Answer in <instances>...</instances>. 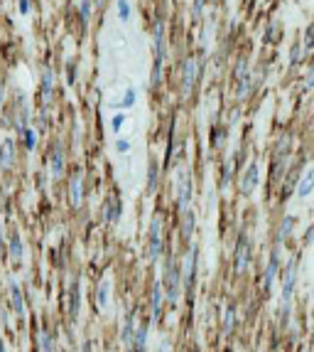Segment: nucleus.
I'll return each instance as SVG.
<instances>
[{"label":"nucleus","mask_w":314,"mask_h":352,"mask_svg":"<svg viewBox=\"0 0 314 352\" xmlns=\"http://www.w3.org/2000/svg\"><path fill=\"white\" fill-rule=\"evenodd\" d=\"M307 62H310V59H307V55H305V45H302V37H300V32H297L295 40H292L290 47H287V74H290V79L297 81L300 71H302V67H305Z\"/></svg>","instance_id":"1"},{"label":"nucleus","mask_w":314,"mask_h":352,"mask_svg":"<svg viewBox=\"0 0 314 352\" xmlns=\"http://www.w3.org/2000/svg\"><path fill=\"white\" fill-rule=\"evenodd\" d=\"M280 271H282V244H272V251L268 256V266L263 271V291L265 293L272 291V283H275Z\"/></svg>","instance_id":"2"},{"label":"nucleus","mask_w":314,"mask_h":352,"mask_svg":"<svg viewBox=\"0 0 314 352\" xmlns=\"http://www.w3.org/2000/svg\"><path fill=\"white\" fill-rule=\"evenodd\" d=\"M251 259H253V246H251V239L246 234L238 236L236 241V251H233V271L236 276H243L251 266Z\"/></svg>","instance_id":"3"},{"label":"nucleus","mask_w":314,"mask_h":352,"mask_svg":"<svg viewBox=\"0 0 314 352\" xmlns=\"http://www.w3.org/2000/svg\"><path fill=\"white\" fill-rule=\"evenodd\" d=\"M201 71H204V62L196 59V57H187L184 64H182V94H191L196 81L201 79Z\"/></svg>","instance_id":"4"},{"label":"nucleus","mask_w":314,"mask_h":352,"mask_svg":"<svg viewBox=\"0 0 314 352\" xmlns=\"http://www.w3.org/2000/svg\"><path fill=\"white\" fill-rule=\"evenodd\" d=\"M307 160H295L292 163V168L287 170V175H285V180L280 182V200L282 202H287V197L290 195H297V185H300V177H302V165H305Z\"/></svg>","instance_id":"5"},{"label":"nucleus","mask_w":314,"mask_h":352,"mask_svg":"<svg viewBox=\"0 0 314 352\" xmlns=\"http://www.w3.org/2000/svg\"><path fill=\"white\" fill-rule=\"evenodd\" d=\"M297 274H300V256L287 259V264L282 266V300L290 303L295 286H297Z\"/></svg>","instance_id":"6"},{"label":"nucleus","mask_w":314,"mask_h":352,"mask_svg":"<svg viewBox=\"0 0 314 352\" xmlns=\"http://www.w3.org/2000/svg\"><path fill=\"white\" fill-rule=\"evenodd\" d=\"M258 185H260V163H258V160H251V163L246 165V170L241 173L238 190H241L243 197H251Z\"/></svg>","instance_id":"7"},{"label":"nucleus","mask_w":314,"mask_h":352,"mask_svg":"<svg viewBox=\"0 0 314 352\" xmlns=\"http://www.w3.org/2000/svg\"><path fill=\"white\" fill-rule=\"evenodd\" d=\"M162 256V217H155L147 234V261H157Z\"/></svg>","instance_id":"8"},{"label":"nucleus","mask_w":314,"mask_h":352,"mask_svg":"<svg viewBox=\"0 0 314 352\" xmlns=\"http://www.w3.org/2000/svg\"><path fill=\"white\" fill-rule=\"evenodd\" d=\"M285 40V22L277 17H270L263 27V47H277Z\"/></svg>","instance_id":"9"},{"label":"nucleus","mask_w":314,"mask_h":352,"mask_svg":"<svg viewBox=\"0 0 314 352\" xmlns=\"http://www.w3.org/2000/svg\"><path fill=\"white\" fill-rule=\"evenodd\" d=\"M295 91H297V96H300V99L312 96V94H314V59H310V62L302 67L300 76H297V81H295Z\"/></svg>","instance_id":"10"},{"label":"nucleus","mask_w":314,"mask_h":352,"mask_svg":"<svg viewBox=\"0 0 314 352\" xmlns=\"http://www.w3.org/2000/svg\"><path fill=\"white\" fill-rule=\"evenodd\" d=\"M165 281H167V300L177 303L179 288H182V271L175 261H167V271H165Z\"/></svg>","instance_id":"11"},{"label":"nucleus","mask_w":314,"mask_h":352,"mask_svg":"<svg viewBox=\"0 0 314 352\" xmlns=\"http://www.w3.org/2000/svg\"><path fill=\"white\" fill-rule=\"evenodd\" d=\"M258 96V89H255V81H253V74L241 79L238 84H233V101L236 104H248Z\"/></svg>","instance_id":"12"},{"label":"nucleus","mask_w":314,"mask_h":352,"mask_svg":"<svg viewBox=\"0 0 314 352\" xmlns=\"http://www.w3.org/2000/svg\"><path fill=\"white\" fill-rule=\"evenodd\" d=\"M292 148H295V136H292V131H280L277 136H275V141H272V150H270V155H292Z\"/></svg>","instance_id":"13"},{"label":"nucleus","mask_w":314,"mask_h":352,"mask_svg":"<svg viewBox=\"0 0 314 352\" xmlns=\"http://www.w3.org/2000/svg\"><path fill=\"white\" fill-rule=\"evenodd\" d=\"M253 74V64H251V57L248 55H238L231 64V84H238L241 79L251 76Z\"/></svg>","instance_id":"14"},{"label":"nucleus","mask_w":314,"mask_h":352,"mask_svg":"<svg viewBox=\"0 0 314 352\" xmlns=\"http://www.w3.org/2000/svg\"><path fill=\"white\" fill-rule=\"evenodd\" d=\"M295 227H297V217L285 214V217L280 219V224H277V232H275V244H285L287 239H292Z\"/></svg>","instance_id":"15"},{"label":"nucleus","mask_w":314,"mask_h":352,"mask_svg":"<svg viewBox=\"0 0 314 352\" xmlns=\"http://www.w3.org/2000/svg\"><path fill=\"white\" fill-rule=\"evenodd\" d=\"M189 202H191V175L184 173L182 180H179V192H177V210L184 212L189 210Z\"/></svg>","instance_id":"16"},{"label":"nucleus","mask_w":314,"mask_h":352,"mask_svg":"<svg viewBox=\"0 0 314 352\" xmlns=\"http://www.w3.org/2000/svg\"><path fill=\"white\" fill-rule=\"evenodd\" d=\"M196 256H199V249L196 246H191L187 251V256H184V286H187V291H191V286H194V276H196Z\"/></svg>","instance_id":"17"},{"label":"nucleus","mask_w":314,"mask_h":352,"mask_svg":"<svg viewBox=\"0 0 314 352\" xmlns=\"http://www.w3.org/2000/svg\"><path fill=\"white\" fill-rule=\"evenodd\" d=\"M312 192H314V165H310V168L302 173V177H300L297 197H300V200H305V197H310Z\"/></svg>","instance_id":"18"},{"label":"nucleus","mask_w":314,"mask_h":352,"mask_svg":"<svg viewBox=\"0 0 314 352\" xmlns=\"http://www.w3.org/2000/svg\"><path fill=\"white\" fill-rule=\"evenodd\" d=\"M300 37H302V45H305V55L307 59H314V17L300 30Z\"/></svg>","instance_id":"19"},{"label":"nucleus","mask_w":314,"mask_h":352,"mask_svg":"<svg viewBox=\"0 0 314 352\" xmlns=\"http://www.w3.org/2000/svg\"><path fill=\"white\" fill-rule=\"evenodd\" d=\"M12 163H15V143L2 141V145H0V170H10Z\"/></svg>","instance_id":"20"},{"label":"nucleus","mask_w":314,"mask_h":352,"mask_svg":"<svg viewBox=\"0 0 314 352\" xmlns=\"http://www.w3.org/2000/svg\"><path fill=\"white\" fill-rule=\"evenodd\" d=\"M81 197H84V190H81V173H74L71 180H69V200L74 207L81 205Z\"/></svg>","instance_id":"21"},{"label":"nucleus","mask_w":314,"mask_h":352,"mask_svg":"<svg viewBox=\"0 0 314 352\" xmlns=\"http://www.w3.org/2000/svg\"><path fill=\"white\" fill-rule=\"evenodd\" d=\"M162 303H165L162 286L155 283V286H152V320H160V315H162Z\"/></svg>","instance_id":"22"},{"label":"nucleus","mask_w":314,"mask_h":352,"mask_svg":"<svg viewBox=\"0 0 314 352\" xmlns=\"http://www.w3.org/2000/svg\"><path fill=\"white\" fill-rule=\"evenodd\" d=\"M10 298H12V308L20 318H25V298H22V291L17 288V283L10 286Z\"/></svg>","instance_id":"23"},{"label":"nucleus","mask_w":314,"mask_h":352,"mask_svg":"<svg viewBox=\"0 0 314 352\" xmlns=\"http://www.w3.org/2000/svg\"><path fill=\"white\" fill-rule=\"evenodd\" d=\"M228 138V126H224V123H216L214 128H211V145L214 148H224V141Z\"/></svg>","instance_id":"24"},{"label":"nucleus","mask_w":314,"mask_h":352,"mask_svg":"<svg viewBox=\"0 0 314 352\" xmlns=\"http://www.w3.org/2000/svg\"><path fill=\"white\" fill-rule=\"evenodd\" d=\"M160 185V168H157V160H150V168H147V192H155Z\"/></svg>","instance_id":"25"},{"label":"nucleus","mask_w":314,"mask_h":352,"mask_svg":"<svg viewBox=\"0 0 314 352\" xmlns=\"http://www.w3.org/2000/svg\"><path fill=\"white\" fill-rule=\"evenodd\" d=\"M118 217H121V200H113V197H111V200L106 202V207H103V219H106V222H116Z\"/></svg>","instance_id":"26"},{"label":"nucleus","mask_w":314,"mask_h":352,"mask_svg":"<svg viewBox=\"0 0 314 352\" xmlns=\"http://www.w3.org/2000/svg\"><path fill=\"white\" fill-rule=\"evenodd\" d=\"M108 288H111L108 279H103V281L98 283V291H96V305L98 308H106V303H108Z\"/></svg>","instance_id":"27"},{"label":"nucleus","mask_w":314,"mask_h":352,"mask_svg":"<svg viewBox=\"0 0 314 352\" xmlns=\"http://www.w3.org/2000/svg\"><path fill=\"white\" fill-rule=\"evenodd\" d=\"M62 173H64V153L62 150H54V155H52V177L59 180Z\"/></svg>","instance_id":"28"},{"label":"nucleus","mask_w":314,"mask_h":352,"mask_svg":"<svg viewBox=\"0 0 314 352\" xmlns=\"http://www.w3.org/2000/svg\"><path fill=\"white\" fill-rule=\"evenodd\" d=\"M123 345H126V348L135 345V333H133V313H128V318H126V328H123Z\"/></svg>","instance_id":"29"},{"label":"nucleus","mask_w":314,"mask_h":352,"mask_svg":"<svg viewBox=\"0 0 314 352\" xmlns=\"http://www.w3.org/2000/svg\"><path fill=\"white\" fill-rule=\"evenodd\" d=\"M191 234H194V214L187 210L182 214V236H184V239H191Z\"/></svg>","instance_id":"30"},{"label":"nucleus","mask_w":314,"mask_h":352,"mask_svg":"<svg viewBox=\"0 0 314 352\" xmlns=\"http://www.w3.org/2000/svg\"><path fill=\"white\" fill-rule=\"evenodd\" d=\"M79 303H81V291H79V283H74V286H71V308H69L71 320H74L76 313H79Z\"/></svg>","instance_id":"31"},{"label":"nucleus","mask_w":314,"mask_h":352,"mask_svg":"<svg viewBox=\"0 0 314 352\" xmlns=\"http://www.w3.org/2000/svg\"><path fill=\"white\" fill-rule=\"evenodd\" d=\"M233 318H236V308H233V303H228L226 315H224V333H226V335L233 330Z\"/></svg>","instance_id":"32"},{"label":"nucleus","mask_w":314,"mask_h":352,"mask_svg":"<svg viewBox=\"0 0 314 352\" xmlns=\"http://www.w3.org/2000/svg\"><path fill=\"white\" fill-rule=\"evenodd\" d=\"M52 89H54V84H52V71L47 69L45 71V79H42V96H45V101L52 99Z\"/></svg>","instance_id":"33"},{"label":"nucleus","mask_w":314,"mask_h":352,"mask_svg":"<svg viewBox=\"0 0 314 352\" xmlns=\"http://www.w3.org/2000/svg\"><path fill=\"white\" fill-rule=\"evenodd\" d=\"M10 256H12V259H20V256H22V241H20L17 234L10 236Z\"/></svg>","instance_id":"34"},{"label":"nucleus","mask_w":314,"mask_h":352,"mask_svg":"<svg viewBox=\"0 0 314 352\" xmlns=\"http://www.w3.org/2000/svg\"><path fill=\"white\" fill-rule=\"evenodd\" d=\"M40 345H42V352H54V345H52V335H49V330H42V333H40Z\"/></svg>","instance_id":"35"},{"label":"nucleus","mask_w":314,"mask_h":352,"mask_svg":"<svg viewBox=\"0 0 314 352\" xmlns=\"http://www.w3.org/2000/svg\"><path fill=\"white\" fill-rule=\"evenodd\" d=\"M22 141H25V148H27V150H32V148H35V131L27 128V126H22Z\"/></svg>","instance_id":"36"},{"label":"nucleus","mask_w":314,"mask_h":352,"mask_svg":"<svg viewBox=\"0 0 314 352\" xmlns=\"http://www.w3.org/2000/svg\"><path fill=\"white\" fill-rule=\"evenodd\" d=\"M79 7H81V20H84V22H89V17H91V7H93V2H91V0H81V2H79Z\"/></svg>","instance_id":"37"},{"label":"nucleus","mask_w":314,"mask_h":352,"mask_svg":"<svg viewBox=\"0 0 314 352\" xmlns=\"http://www.w3.org/2000/svg\"><path fill=\"white\" fill-rule=\"evenodd\" d=\"M204 2H206V0H194V5H191V15H194L196 20H201V15H204Z\"/></svg>","instance_id":"38"},{"label":"nucleus","mask_w":314,"mask_h":352,"mask_svg":"<svg viewBox=\"0 0 314 352\" xmlns=\"http://www.w3.org/2000/svg\"><path fill=\"white\" fill-rule=\"evenodd\" d=\"M118 15H121V20H128V17H130V5H128V0H118Z\"/></svg>","instance_id":"39"},{"label":"nucleus","mask_w":314,"mask_h":352,"mask_svg":"<svg viewBox=\"0 0 314 352\" xmlns=\"http://www.w3.org/2000/svg\"><path fill=\"white\" fill-rule=\"evenodd\" d=\"M126 109H130L133 104H135V89H126V96H123V101H121Z\"/></svg>","instance_id":"40"},{"label":"nucleus","mask_w":314,"mask_h":352,"mask_svg":"<svg viewBox=\"0 0 314 352\" xmlns=\"http://www.w3.org/2000/svg\"><path fill=\"white\" fill-rule=\"evenodd\" d=\"M302 244H305V246H312V244H314V222L310 224V227H307V232H305V239H302Z\"/></svg>","instance_id":"41"},{"label":"nucleus","mask_w":314,"mask_h":352,"mask_svg":"<svg viewBox=\"0 0 314 352\" xmlns=\"http://www.w3.org/2000/svg\"><path fill=\"white\" fill-rule=\"evenodd\" d=\"M123 123H126V116H121V114H118V116H113V118H111V128H113V131H116V133H118V131H121V128H123Z\"/></svg>","instance_id":"42"},{"label":"nucleus","mask_w":314,"mask_h":352,"mask_svg":"<svg viewBox=\"0 0 314 352\" xmlns=\"http://www.w3.org/2000/svg\"><path fill=\"white\" fill-rule=\"evenodd\" d=\"M116 148H118V153H128V150H130V141H118Z\"/></svg>","instance_id":"43"},{"label":"nucleus","mask_w":314,"mask_h":352,"mask_svg":"<svg viewBox=\"0 0 314 352\" xmlns=\"http://www.w3.org/2000/svg\"><path fill=\"white\" fill-rule=\"evenodd\" d=\"M20 12L25 15V12H30V5H27V0H20Z\"/></svg>","instance_id":"44"},{"label":"nucleus","mask_w":314,"mask_h":352,"mask_svg":"<svg viewBox=\"0 0 314 352\" xmlns=\"http://www.w3.org/2000/svg\"><path fill=\"white\" fill-rule=\"evenodd\" d=\"M81 350H84V352H91V343H89V340H86V343H84V345H81Z\"/></svg>","instance_id":"45"},{"label":"nucleus","mask_w":314,"mask_h":352,"mask_svg":"<svg viewBox=\"0 0 314 352\" xmlns=\"http://www.w3.org/2000/svg\"><path fill=\"white\" fill-rule=\"evenodd\" d=\"M0 104H2V89H0Z\"/></svg>","instance_id":"46"},{"label":"nucleus","mask_w":314,"mask_h":352,"mask_svg":"<svg viewBox=\"0 0 314 352\" xmlns=\"http://www.w3.org/2000/svg\"><path fill=\"white\" fill-rule=\"evenodd\" d=\"M0 352H5V348H2V343H0Z\"/></svg>","instance_id":"47"}]
</instances>
